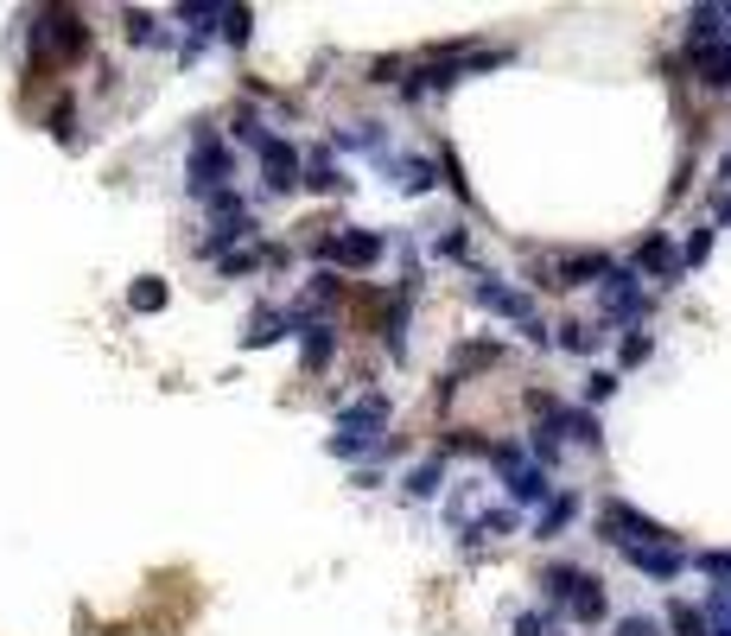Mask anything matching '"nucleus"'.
<instances>
[{
    "instance_id": "obj_1",
    "label": "nucleus",
    "mask_w": 731,
    "mask_h": 636,
    "mask_svg": "<svg viewBox=\"0 0 731 636\" xmlns=\"http://www.w3.org/2000/svg\"><path fill=\"white\" fill-rule=\"evenodd\" d=\"M598 541L636 554V548H661V541H675V534L661 529L656 515H643V509H630V503H605L598 509Z\"/></svg>"
},
{
    "instance_id": "obj_2",
    "label": "nucleus",
    "mask_w": 731,
    "mask_h": 636,
    "mask_svg": "<svg viewBox=\"0 0 731 636\" xmlns=\"http://www.w3.org/2000/svg\"><path fill=\"white\" fill-rule=\"evenodd\" d=\"M236 173V153L210 134V122H198V134H191V166H185V185L198 191V198H210V191H223V178Z\"/></svg>"
},
{
    "instance_id": "obj_3",
    "label": "nucleus",
    "mask_w": 731,
    "mask_h": 636,
    "mask_svg": "<svg viewBox=\"0 0 731 636\" xmlns=\"http://www.w3.org/2000/svg\"><path fill=\"white\" fill-rule=\"evenodd\" d=\"M605 268H610V254L579 249V254H547V261H534V280L554 286V293H573V286H598Z\"/></svg>"
},
{
    "instance_id": "obj_4",
    "label": "nucleus",
    "mask_w": 731,
    "mask_h": 636,
    "mask_svg": "<svg viewBox=\"0 0 731 636\" xmlns=\"http://www.w3.org/2000/svg\"><path fill=\"white\" fill-rule=\"evenodd\" d=\"M598 312H605V319H624V325H643V319H649V293H643V280H636L630 268L610 261L605 280H598Z\"/></svg>"
},
{
    "instance_id": "obj_5",
    "label": "nucleus",
    "mask_w": 731,
    "mask_h": 636,
    "mask_svg": "<svg viewBox=\"0 0 731 636\" xmlns=\"http://www.w3.org/2000/svg\"><path fill=\"white\" fill-rule=\"evenodd\" d=\"M318 261H337V268H376L382 261V236L376 229H337V236H318Z\"/></svg>"
},
{
    "instance_id": "obj_6",
    "label": "nucleus",
    "mask_w": 731,
    "mask_h": 636,
    "mask_svg": "<svg viewBox=\"0 0 731 636\" xmlns=\"http://www.w3.org/2000/svg\"><path fill=\"white\" fill-rule=\"evenodd\" d=\"M261 185L274 191V198H286V191H300V147L293 140H280V134H268L261 140Z\"/></svg>"
},
{
    "instance_id": "obj_7",
    "label": "nucleus",
    "mask_w": 731,
    "mask_h": 636,
    "mask_svg": "<svg viewBox=\"0 0 731 636\" xmlns=\"http://www.w3.org/2000/svg\"><path fill=\"white\" fill-rule=\"evenodd\" d=\"M376 166L395 178V185H401L407 198H427L432 185H439V166H432V159H420V153H376Z\"/></svg>"
},
{
    "instance_id": "obj_8",
    "label": "nucleus",
    "mask_w": 731,
    "mask_h": 636,
    "mask_svg": "<svg viewBox=\"0 0 731 636\" xmlns=\"http://www.w3.org/2000/svg\"><path fill=\"white\" fill-rule=\"evenodd\" d=\"M471 300H478L483 312H497V319L534 325V300H529V293H515V286H503V280H478V286H471Z\"/></svg>"
},
{
    "instance_id": "obj_9",
    "label": "nucleus",
    "mask_w": 731,
    "mask_h": 636,
    "mask_svg": "<svg viewBox=\"0 0 731 636\" xmlns=\"http://www.w3.org/2000/svg\"><path fill=\"white\" fill-rule=\"evenodd\" d=\"M388 427V395H363V402L337 407V432H356V439H382Z\"/></svg>"
},
{
    "instance_id": "obj_10",
    "label": "nucleus",
    "mask_w": 731,
    "mask_h": 636,
    "mask_svg": "<svg viewBox=\"0 0 731 636\" xmlns=\"http://www.w3.org/2000/svg\"><path fill=\"white\" fill-rule=\"evenodd\" d=\"M566 611H573V624H605V617H610L605 580H598V573H579L573 592H566Z\"/></svg>"
},
{
    "instance_id": "obj_11",
    "label": "nucleus",
    "mask_w": 731,
    "mask_h": 636,
    "mask_svg": "<svg viewBox=\"0 0 731 636\" xmlns=\"http://www.w3.org/2000/svg\"><path fill=\"white\" fill-rule=\"evenodd\" d=\"M630 566L636 573H649V580H681L687 573V548H675V541H661V548H636Z\"/></svg>"
},
{
    "instance_id": "obj_12",
    "label": "nucleus",
    "mask_w": 731,
    "mask_h": 636,
    "mask_svg": "<svg viewBox=\"0 0 731 636\" xmlns=\"http://www.w3.org/2000/svg\"><path fill=\"white\" fill-rule=\"evenodd\" d=\"M503 483H509V509H515V503H547V497H554L547 471H541V465H529V458H522L515 471H503Z\"/></svg>"
},
{
    "instance_id": "obj_13",
    "label": "nucleus",
    "mask_w": 731,
    "mask_h": 636,
    "mask_svg": "<svg viewBox=\"0 0 731 636\" xmlns=\"http://www.w3.org/2000/svg\"><path fill=\"white\" fill-rule=\"evenodd\" d=\"M331 356H337V325H305L300 331V363H305V376H318V369H331Z\"/></svg>"
},
{
    "instance_id": "obj_14",
    "label": "nucleus",
    "mask_w": 731,
    "mask_h": 636,
    "mask_svg": "<svg viewBox=\"0 0 731 636\" xmlns=\"http://www.w3.org/2000/svg\"><path fill=\"white\" fill-rule=\"evenodd\" d=\"M636 268H643L649 280H675V274H681V254H675V242H668V236H643Z\"/></svg>"
},
{
    "instance_id": "obj_15",
    "label": "nucleus",
    "mask_w": 731,
    "mask_h": 636,
    "mask_svg": "<svg viewBox=\"0 0 731 636\" xmlns=\"http://www.w3.org/2000/svg\"><path fill=\"white\" fill-rule=\"evenodd\" d=\"M719 32H725V13H719V7H693V13H687V51H693V58L719 45Z\"/></svg>"
},
{
    "instance_id": "obj_16",
    "label": "nucleus",
    "mask_w": 731,
    "mask_h": 636,
    "mask_svg": "<svg viewBox=\"0 0 731 636\" xmlns=\"http://www.w3.org/2000/svg\"><path fill=\"white\" fill-rule=\"evenodd\" d=\"M280 337H286V312H280V305H254L242 344H249V351H268V344H280Z\"/></svg>"
},
{
    "instance_id": "obj_17",
    "label": "nucleus",
    "mask_w": 731,
    "mask_h": 636,
    "mask_svg": "<svg viewBox=\"0 0 731 636\" xmlns=\"http://www.w3.org/2000/svg\"><path fill=\"white\" fill-rule=\"evenodd\" d=\"M515 529V509H483V515H471V522H464V541H471V548H483V541H503V534Z\"/></svg>"
},
{
    "instance_id": "obj_18",
    "label": "nucleus",
    "mask_w": 731,
    "mask_h": 636,
    "mask_svg": "<svg viewBox=\"0 0 731 636\" xmlns=\"http://www.w3.org/2000/svg\"><path fill=\"white\" fill-rule=\"evenodd\" d=\"M300 185H312V191H344V173H337L331 153H312V159H300Z\"/></svg>"
},
{
    "instance_id": "obj_19",
    "label": "nucleus",
    "mask_w": 731,
    "mask_h": 636,
    "mask_svg": "<svg viewBox=\"0 0 731 636\" xmlns=\"http://www.w3.org/2000/svg\"><path fill=\"white\" fill-rule=\"evenodd\" d=\"M503 363V344H490V337H478V344H464L458 351V363H452V382H464L471 369H497Z\"/></svg>"
},
{
    "instance_id": "obj_20",
    "label": "nucleus",
    "mask_w": 731,
    "mask_h": 636,
    "mask_svg": "<svg viewBox=\"0 0 731 636\" xmlns=\"http://www.w3.org/2000/svg\"><path fill=\"white\" fill-rule=\"evenodd\" d=\"M693 71H700V83L707 90H731V45H712L693 58Z\"/></svg>"
},
{
    "instance_id": "obj_21",
    "label": "nucleus",
    "mask_w": 731,
    "mask_h": 636,
    "mask_svg": "<svg viewBox=\"0 0 731 636\" xmlns=\"http://www.w3.org/2000/svg\"><path fill=\"white\" fill-rule=\"evenodd\" d=\"M439 483H446V458H427V465H414V471H407V497H420V503H427V497H439Z\"/></svg>"
},
{
    "instance_id": "obj_22",
    "label": "nucleus",
    "mask_w": 731,
    "mask_h": 636,
    "mask_svg": "<svg viewBox=\"0 0 731 636\" xmlns=\"http://www.w3.org/2000/svg\"><path fill=\"white\" fill-rule=\"evenodd\" d=\"M573 497H547V503H541V515H534V534H541V541H547V534H560L566 529V522H573Z\"/></svg>"
},
{
    "instance_id": "obj_23",
    "label": "nucleus",
    "mask_w": 731,
    "mask_h": 636,
    "mask_svg": "<svg viewBox=\"0 0 731 636\" xmlns=\"http://www.w3.org/2000/svg\"><path fill=\"white\" fill-rule=\"evenodd\" d=\"M127 305H134V312H166V280L140 274L134 286H127Z\"/></svg>"
},
{
    "instance_id": "obj_24",
    "label": "nucleus",
    "mask_w": 731,
    "mask_h": 636,
    "mask_svg": "<svg viewBox=\"0 0 731 636\" xmlns=\"http://www.w3.org/2000/svg\"><path fill=\"white\" fill-rule=\"evenodd\" d=\"M598 337H605V331H592L585 319H566V325H560V344H566L573 356H592L598 351Z\"/></svg>"
},
{
    "instance_id": "obj_25",
    "label": "nucleus",
    "mask_w": 731,
    "mask_h": 636,
    "mask_svg": "<svg viewBox=\"0 0 731 636\" xmlns=\"http://www.w3.org/2000/svg\"><path fill=\"white\" fill-rule=\"evenodd\" d=\"M439 166H446V185H452V198H458V204H478V191H471V178H464V166H458V153H452V147H439Z\"/></svg>"
},
{
    "instance_id": "obj_26",
    "label": "nucleus",
    "mask_w": 731,
    "mask_h": 636,
    "mask_svg": "<svg viewBox=\"0 0 731 636\" xmlns=\"http://www.w3.org/2000/svg\"><path fill=\"white\" fill-rule=\"evenodd\" d=\"M668 630H681V636H712V630H707V611L687 605V598H681L675 611H668Z\"/></svg>"
},
{
    "instance_id": "obj_27",
    "label": "nucleus",
    "mask_w": 731,
    "mask_h": 636,
    "mask_svg": "<svg viewBox=\"0 0 731 636\" xmlns=\"http://www.w3.org/2000/svg\"><path fill=\"white\" fill-rule=\"evenodd\" d=\"M261 261H268V249H229V254H217V268H223L229 280H236V274H254Z\"/></svg>"
},
{
    "instance_id": "obj_28",
    "label": "nucleus",
    "mask_w": 731,
    "mask_h": 636,
    "mask_svg": "<svg viewBox=\"0 0 731 636\" xmlns=\"http://www.w3.org/2000/svg\"><path fill=\"white\" fill-rule=\"evenodd\" d=\"M573 580H579V566H566V560H560V566H547V573H541V592L560 605V598L573 592Z\"/></svg>"
},
{
    "instance_id": "obj_29",
    "label": "nucleus",
    "mask_w": 731,
    "mask_h": 636,
    "mask_svg": "<svg viewBox=\"0 0 731 636\" xmlns=\"http://www.w3.org/2000/svg\"><path fill=\"white\" fill-rule=\"evenodd\" d=\"M249 32H254L249 7H223V39H229V45H249Z\"/></svg>"
},
{
    "instance_id": "obj_30",
    "label": "nucleus",
    "mask_w": 731,
    "mask_h": 636,
    "mask_svg": "<svg viewBox=\"0 0 731 636\" xmlns=\"http://www.w3.org/2000/svg\"><path fill=\"white\" fill-rule=\"evenodd\" d=\"M45 122H51V134H58V140H76V102H71V96H58V102H51Z\"/></svg>"
},
{
    "instance_id": "obj_31",
    "label": "nucleus",
    "mask_w": 731,
    "mask_h": 636,
    "mask_svg": "<svg viewBox=\"0 0 731 636\" xmlns=\"http://www.w3.org/2000/svg\"><path fill=\"white\" fill-rule=\"evenodd\" d=\"M687 566H700L712 585H731V548L725 554H687Z\"/></svg>"
},
{
    "instance_id": "obj_32",
    "label": "nucleus",
    "mask_w": 731,
    "mask_h": 636,
    "mask_svg": "<svg viewBox=\"0 0 731 636\" xmlns=\"http://www.w3.org/2000/svg\"><path fill=\"white\" fill-rule=\"evenodd\" d=\"M675 254H681V268H707V254H712V229H693V236H687V242H681Z\"/></svg>"
},
{
    "instance_id": "obj_33",
    "label": "nucleus",
    "mask_w": 731,
    "mask_h": 636,
    "mask_svg": "<svg viewBox=\"0 0 731 636\" xmlns=\"http://www.w3.org/2000/svg\"><path fill=\"white\" fill-rule=\"evenodd\" d=\"M515 636H560V617L554 611H522V617H515Z\"/></svg>"
},
{
    "instance_id": "obj_34",
    "label": "nucleus",
    "mask_w": 731,
    "mask_h": 636,
    "mask_svg": "<svg viewBox=\"0 0 731 636\" xmlns=\"http://www.w3.org/2000/svg\"><path fill=\"white\" fill-rule=\"evenodd\" d=\"M229 134H236V140H249V147H261V140H268L254 108H236V115H229Z\"/></svg>"
},
{
    "instance_id": "obj_35",
    "label": "nucleus",
    "mask_w": 731,
    "mask_h": 636,
    "mask_svg": "<svg viewBox=\"0 0 731 636\" xmlns=\"http://www.w3.org/2000/svg\"><path fill=\"white\" fill-rule=\"evenodd\" d=\"M700 611H707V630H719V624H731V585H712V598H707V605H700Z\"/></svg>"
},
{
    "instance_id": "obj_36",
    "label": "nucleus",
    "mask_w": 731,
    "mask_h": 636,
    "mask_svg": "<svg viewBox=\"0 0 731 636\" xmlns=\"http://www.w3.org/2000/svg\"><path fill=\"white\" fill-rule=\"evenodd\" d=\"M464 229H446V236H432V254H446V261H464Z\"/></svg>"
},
{
    "instance_id": "obj_37",
    "label": "nucleus",
    "mask_w": 731,
    "mask_h": 636,
    "mask_svg": "<svg viewBox=\"0 0 731 636\" xmlns=\"http://www.w3.org/2000/svg\"><path fill=\"white\" fill-rule=\"evenodd\" d=\"M610 395H617V376H610V369H592V382H585V402L598 407V402H610Z\"/></svg>"
},
{
    "instance_id": "obj_38",
    "label": "nucleus",
    "mask_w": 731,
    "mask_h": 636,
    "mask_svg": "<svg viewBox=\"0 0 731 636\" xmlns=\"http://www.w3.org/2000/svg\"><path fill=\"white\" fill-rule=\"evenodd\" d=\"M649 351H656V344H649V331H630V337H624V363H649Z\"/></svg>"
},
{
    "instance_id": "obj_39",
    "label": "nucleus",
    "mask_w": 731,
    "mask_h": 636,
    "mask_svg": "<svg viewBox=\"0 0 731 636\" xmlns=\"http://www.w3.org/2000/svg\"><path fill=\"white\" fill-rule=\"evenodd\" d=\"M617 636H661V617H643V611H636V617L617 624Z\"/></svg>"
},
{
    "instance_id": "obj_40",
    "label": "nucleus",
    "mask_w": 731,
    "mask_h": 636,
    "mask_svg": "<svg viewBox=\"0 0 731 636\" xmlns=\"http://www.w3.org/2000/svg\"><path fill=\"white\" fill-rule=\"evenodd\" d=\"M127 39H134V45H147V39H153V13H127Z\"/></svg>"
},
{
    "instance_id": "obj_41",
    "label": "nucleus",
    "mask_w": 731,
    "mask_h": 636,
    "mask_svg": "<svg viewBox=\"0 0 731 636\" xmlns=\"http://www.w3.org/2000/svg\"><path fill=\"white\" fill-rule=\"evenodd\" d=\"M719 223H731V191H725V198H719Z\"/></svg>"
},
{
    "instance_id": "obj_42",
    "label": "nucleus",
    "mask_w": 731,
    "mask_h": 636,
    "mask_svg": "<svg viewBox=\"0 0 731 636\" xmlns=\"http://www.w3.org/2000/svg\"><path fill=\"white\" fill-rule=\"evenodd\" d=\"M719 178H725V185H731V153H725V159H719Z\"/></svg>"
},
{
    "instance_id": "obj_43",
    "label": "nucleus",
    "mask_w": 731,
    "mask_h": 636,
    "mask_svg": "<svg viewBox=\"0 0 731 636\" xmlns=\"http://www.w3.org/2000/svg\"><path fill=\"white\" fill-rule=\"evenodd\" d=\"M719 13H725V45H731V7H719Z\"/></svg>"
},
{
    "instance_id": "obj_44",
    "label": "nucleus",
    "mask_w": 731,
    "mask_h": 636,
    "mask_svg": "<svg viewBox=\"0 0 731 636\" xmlns=\"http://www.w3.org/2000/svg\"><path fill=\"white\" fill-rule=\"evenodd\" d=\"M712 636H731V624H719V630H712Z\"/></svg>"
}]
</instances>
